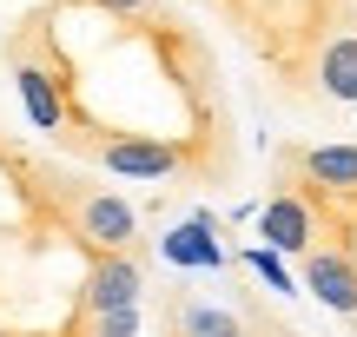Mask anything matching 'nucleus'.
<instances>
[{"mask_svg":"<svg viewBox=\"0 0 357 337\" xmlns=\"http://www.w3.org/2000/svg\"><path fill=\"white\" fill-rule=\"evenodd\" d=\"M60 212H66V232L79 238V251H86V258L139 251V212H132L119 192H106V185L60 179Z\"/></svg>","mask_w":357,"mask_h":337,"instance_id":"nucleus-1","label":"nucleus"},{"mask_svg":"<svg viewBox=\"0 0 357 337\" xmlns=\"http://www.w3.org/2000/svg\"><path fill=\"white\" fill-rule=\"evenodd\" d=\"M278 179L298 185L318 205H351L357 198V139H305V146H278Z\"/></svg>","mask_w":357,"mask_h":337,"instance_id":"nucleus-2","label":"nucleus"},{"mask_svg":"<svg viewBox=\"0 0 357 337\" xmlns=\"http://www.w3.org/2000/svg\"><path fill=\"white\" fill-rule=\"evenodd\" d=\"M146 298V251H113V258H86V285H79V311L113 318V311H139Z\"/></svg>","mask_w":357,"mask_h":337,"instance_id":"nucleus-3","label":"nucleus"},{"mask_svg":"<svg viewBox=\"0 0 357 337\" xmlns=\"http://www.w3.org/2000/svg\"><path fill=\"white\" fill-rule=\"evenodd\" d=\"M258 238H265V251H278V258L318 251V205H311L298 185L271 179V198L258 205Z\"/></svg>","mask_w":357,"mask_h":337,"instance_id":"nucleus-4","label":"nucleus"},{"mask_svg":"<svg viewBox=\"0 0 357 337\" xmlns=\"http://www.w3.org/2000/svg\"><path fill=\"white\" fill-rule=\"evenodd\" d=\"M7 66H13V93H20V106H26V119H33V132L66 139V93H60V79H53V66L40 60L26 40H7Z\"/></svg>","mask_w":357,"mask_h":337,"instance_id":"nucleus-5","label":"nucleus"},{"mask_svg":"<svg viewBox=\"0 0 357 337\" xmlns=\"http://www.w3.org/2000/svg\"><path fill=\"white\" fill-rule=\"evenodd\" d=\"M86 159L113 179H178V172L199 166L185 146H166V139H100L86 146Z\"/></svg>","mask_w":357,"mask_h":337,"instance_id":"nucleus-6","label":"nucleus"},{"mask_svg":"<svg viewBox=\"0 0 357 337\" xmlns=\"http://www.w3.org/2000/svg\"><path fill=\"white\" fill-rule=\"evenodd\" d=\"M298 278H305V291L324 304V311H337L344 324H357V265L337 245L305 251V258H298Z\"/></svg>","mask_w":357,"mask_h":337,"instance_id":"nucleus-7","label":"nucleus"},{"mask_svg":"<svg viewBox=\"0 0 357 337\" xmlns=\"http://www.w3.org/2000/svg\"><path fill=\"white\" fill-rule=\"evenodd\" d=\"M305 93H318L324 106H357V33H331L311 53Z\"/></svg>","mask_w":357,"mask_h":337,"instance_id":"nucleus-8","label":"nucleus"},{"mask_svg":"<svg viewBox=\"0 0 357 337\" xmlns=\"http://www.w3.org/2000/svg\"><path fill=\"white\" fill-rule=\"evenodd\" d=\"M218 225H212V212H192L185 225H172L166 238H159V251H166L172 265H185V272H231V251L218 245Z\"/></svg>","mask_w":357,"mask_h":337,"instance_id":"nucleus-9","label":"nucleus"},{"mask_svg":"<svg viewBox=\"0 0 357 337\" xmlns=\"http://www.w3.org/2000/svg\"><path fill=\"white\" fill-rule=\"evenodd\" d=\"M166 337H245V311L178 291V298L166 304Z\"/></svg>","mask_w":357,"mask_h":337,"instance_id":"nucleus-10","label":"nucleus"},{"mask_svg":"<svg viewBox=\"0 0 357 337\" xmlns=\"http://www.w3.org/2000/svg\"><path fill=\"white\" fill-rule=\"evenodd\" d=\"M231 265H238V272H258L271 291H298V285H291V272H284V258H278V251H265V245H252V251H231Z\"/></svg>","mask_w":357,"mask_h":337,"instance_id":"nucleus-11","label":"nucleus"},{"mask_svg":"<svg viewBox=\"0 0 357 337\" xmlns=\"http://www.w3.org/2000/svg\"><path fill=\"white\" fill-rule=\"evenodd\" d=\"M139 324H146L139 311H113V318H93L86 337H139Z\"/></svg>","mask_w":357,"mask_h":337,"instance_id":"nucleus-12","label":"nucleus"},{"mask_svg":"<svg viewBox=\"0 0 357 337\" xmlns=\"http://www.w3.org/2000/svg\"><path fill=\"white\" fill-rule=\"evenodd\" d=\"M93 13H113V20H132V13H146L153 0H86Z\"/></svg>","mask_w":357,"mask_h":337,"instance_id":"nucleus-13","label":"nucleus"},{"mask_svg":"<svg viewBox=\"0 0 357 337\" xmlns=\"http://www.w3.org/2000/svg\"><path fill=\"white\" fill-rule=\"evenodd\" d=\"M205 7H231V13H245V0H205Z\"/></svg>","mask_w":357,"mask_h":337,"instance_id":"nucleus-14","label":"nucleus"}]
</instances>
